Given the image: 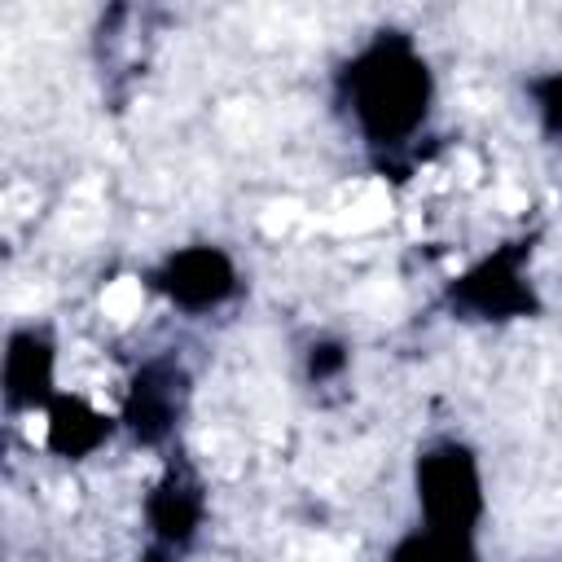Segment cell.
<instances>
[{"label": "cell", "mask_w": 562, "mask_h": 562, "mask_svg": "<svg viewBox=\"0 0 562 562\" xmlns=\"http://www.w3.org/2000/svg\"><path fill=\"white\" fill-rule=\"evenodd\" d=\"M202 514H206V496H202V483L184 470V465H171L162 474V483L149 492L145 501V522L149 531L162 540V544H189L193 531L202 527Z\"/></svg>", "instance_id": "obj_7"}, {"label": "cell", "mask_w": 562, "mask_h": 562, "mask_svg": "<svg viewBox=\"0 0 562 562\" xmlns=\"http://www.w3.org/2000/svg\"><path fill=\"white\" fill-rule=\"evenodd\" d=\"M154 285L184 312H211L237 290V268L220 246H184L162 259Z\"/></svg>", "instance_id": "obj_5"}, {"label": "cell", "mask_w": 562, "mask_h": 562, "mask_svg": "<svg viewBox=\"0 0 562 562\" xmlns=\"http://www.w3.org/2000/svg\"><path fill=\"white\" fill-rule=\"evenodd\" d=\"M342 364H347V351L338 342H316L312 356H307V373L312 378H334Z\"/></svg>", "instance_id": "obj_11"}, {"label": "cell", "mask_w": 562, "mask_h": 562, "mask_svg": "<svg viewBox=\"0 0 562 562\" xmlns=\"http://www.w3.org/2000/svg\"><path fill=\"white\" fill-rule=\"evenodd\" d=\"M342 97H347L364 140L378 149H391V145H404L426 123L435 79L408 35L382 31L369 48H360L347 61Z\"/></svg>", "instance_id": "obj_1"}, {"label": "cell", "mask_w": 562, "mask_h": 562, "mask_svg": "<svg viewBox=\"0 0 562 562\" xmlns=\"http://www.w3.org/2000/svg\"><path fill=\"white\" fill-rule=\"evenodd\" d=\"M527 259H531V241H505L501 250H492L448 285V303L474 321L536 316L540 299L527 281Z\"/></svg>", "instance_id": "obj_3"}, {"label": "cell", "mask_w": 562, "mask_h": 562, "mask_svg": "<svg viewBox=\"0 0 562 562\" xmlns=\"http://www.w3.org/2000/svg\"><path fill=\"white\" fill-rule=\"evenodd\" d=\"M417 483V505L426 527L435 531H452V536H474L479 518H483V479H479V461L465 443H430L417 457L413 470Z\"/></svg>", "instance_id": "obj_2"}, {"label": "cell", "mask_w": 562, "mask_h": 562, "mask_svg": "<svg viewBox=\"0 0 562 562\" xmlns=\"http://www.w3.org/2000/svg\"><path fill=\"white\" fill-rule=\"evenodd\" d=\"M44 435H48V448L66 461H83L92 457L110 435H114V422L105 413H97L88 400L79 395H57L48 408H44Z\"/></svg>", "instance_id": "obj_8"}, {"label": "cell", "mask_w": 562, "mask_h": 562, "mask_svg": "<svg viewBox=\"0 0 562 562\" xmlns=\"http://www.w3.org/2000/svg\"><path fill=\"white\" fill-rule=\"evenodd\" d=\"M184 395H189V378L171 356L145 360L132 373V386H127V400H123V426L132 430L136 443L154 448L176 430Z\"/></svg>", "instance_id": "obj_4"}, {"label": "cell", "mask_w": 562, "mask_h": 562, "mask_svg": "<svg viewBox=\"0 0 562 562\" xmlns=\"http://www.w3.org/2000/svg\"><path fill=\"white\" fill-rule=\"evenodd\" d=\"M149 562H167V558H162V553H154V558H149Z\"/></svg>", "instance_id": "obj_12"}, {"label": "cell", "mask_w": 562, "mask_h": 562, "mask_svg": "<svg viewBox=\"0 0 562 562\" xmlns=\"http://www.w3.org/2000/svg\"><path fill=\"white\" fill-rule=\"evenodd\" d=\"M53 369L57 351L44 329H13L4 342V369H0V391L13 413L22 408H48L57 400L53 391Z\"/></svg>", "instance_id": "obj_6"}, {"label": "cell", "mask_w": 562, "mask_h": 562, "mask_svg": "<svg viewBox=\"0 0 562 562\" xmlns=\"http://www.w3.org/2000/svg\"><path fill=\"white\" fill-rule=\"evenodd\" d=\"M386 562H479L474 536H452L435 527H417L404 540H395Z\"/></svg>", "instance_id": "obj_9"}, {"label": "cell", "mask_w": 562, "mask_h": 562, "mask_svg": "<svg viewBox=\"0 0 562 562\" xmlns=\"http://www.w3.org/2000/svg\"><path fill=\"white\" fill-rule=\"evenodd\" d=\"M531 97H536V110H540V123L549 136H562V70L553 75H540L531 83Z\"/></svg>", "instance_id": "obj_10"}]
</instances>
